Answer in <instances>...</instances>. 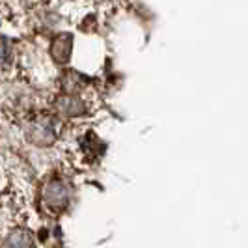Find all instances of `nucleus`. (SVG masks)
<instances>
[{
	"label": "nucleus",
	"mask_w": 248,
	"mask_h": 248,
	"mask_svg": "<svg viewBox=\"0 0 248 248\" xmlns=\"http://www.w3.org/2000/svg\"><path fill=\"white\" fill-rule=\"evenodd\" d=\"M45 202L50 207H62L67 202V188L58 183V181H52L50 185H47V190H45Z\"/></svg>",
	"instance_id": "1"
},
{
	"label": "nucleus",
	"mask_w": 248,
	"mask_h": 248,
	"mask_svg": "<svg viewBox=\"0 0 248 248\" xmlns=\"http://www.w3.org/2000/svg\"><path fill=\"white\" fill-rule=\"evenodd\" d=\"M71 45H73V41H71V37L67 36V34H63V36L58 37V39L54 41V45H52L54 58H56L58 62H67L69 52H71Z\"/></svg>",
	"instance_id": "2"
},
{
	"label": "nucleus",
	"mask_w": 248,
	"mask_h": 248,
	"mask_svg": "<svg viewBox=\"0 0 248 248\" xmlns=\"http://www.w3.org/2000/svg\"><path fill=\"white\" fill-rule=\"evenodd\" d=\"M6 248H32V245H30L28 235H25V233H17V235H13L8 239Z\"/></svg>",
	"instance_id": "3"
}]
</instances>
